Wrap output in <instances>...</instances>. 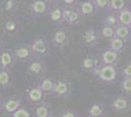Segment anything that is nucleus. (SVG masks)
Returning a JSON list of instances; mask_svg holds the SVG:
<instances>
[{
	"label": "nucleus",
	"mask_w": 131,
	"mask_h": 117,
	"mask_svg": "<svg viewBox=\"0 0 131 117\" xmlns=\"http://www.w3.org/2000/svg\"><path fill=\"white\" fill-rule=\"evenodd\" d=\"M92 72L95 77L105 83H113L118 76V70L116 67L102 63H100Z\"/></svg>",
	"instance_id": "obj_1"
},
{
	"label": "nucleus",
	"mask_w": 131,
	"mask_h": 117,
	"mask_svg": "<svg viewBox=\"0 0 131 117\" xmlns=\"http://www.w3.org/2000/svg\"><path fill=\"white\" fill-rule=\"evenodd\" d=\"M111 108L113 111L116 113H124L130 110L131 101L129 100V97L123 95H119L115 98V100L111 103Z\"/></svg>",
	"instance_id": "obj_2"
},
{
	"label": "nucleus",
	"mask_w": 131,
	"mask_h": 117,
	"mask_svg": "<svg viewBox=\"0 0 131 117\" xmlns=\"http://www.w3.org/2000/svg\"><path fill=\"white\" fill-rule=\"evenodd\" d=\"M70 41V30L65 27H59L56 28L53 33L52 42L55 46L64 47Z\"/></svg>",
	"instance_id": "obj_3"
},
{
	"label": "nucleus",
	"mask_w": 131,
	"mask_h": 117,
	"mask_svg": "<svg viewBox=\"0 0 131 117\" xmlns=\"http://www.w3.org/2000/svg\"><path fill=\"white\" fill-rule=\"evenodd\" d=\"M101 39V33L100 29L95 28H87L84 33L82 34V40L83 43L88 47H94L98 44L99 40Z\"/></svg>",
	"instance_id": "obj_4"
},
{
	"label": "nucleus",
	"mask_w": 131,
	"mask_h": 117,
	"mask_svg": "<svg viewBox=\"0 0 131 117\" xmlns=\"http://www.w3.org/2000/svg\"><path fill=\"white\" fill-rule=\"evenodd\" d=\"M77 12L81 17H90L93 16L96 11L98 10L95 5L94 0H84L82 2H79L75 7Z\"/></svg>",
	"instance_id": "obj_5"
},
{
	"label": "nucleus",
	"mask_w": 131,
	"mask_h": 117,
	"mask_svg": "<svg viewBox=\"0 0 131 117\" xmlns=\"http://www.w3.org/2000/svg\"><path fill=\"white\" fill-rule=\"evenodd\" d=\"M63 8V22H67L69 24H77L79 22L80 15L74 7H67L62 6Z\"/></svg>",
	"instance_id": "obj_6"
},
{
	"label": "nucleus",
	"mask_w": 131,
	"mask_h": 117,
	"mask_svg": "<svg viewBox=\"0 0 131 117\" xmlns=\"http://www.w3.org/2000/svg\"><path fill=\"white\" fill-rule=\"evenodd\" d=\"M119 54L115 51H112L111 49L105 50L101 55V63L107 64V66H113L116 67L118 61H119Z\"/></svg>",
	"instance_id": "obj_7"
},
{
	"label": "nucleus",
	"mask_w": 131,
	"mask_h": 117,
	"mask_svg": "<svg viewBox=\"0 0 131 117\" xmlns=\"http://www.w3.org/2000/svg\"><path fill=\"white\" fill-rule=\"evenodd\" d=\"M22 100L21 99L17 98V97H11V98H7L3 100V106H2V110L7 112V113H11L13 114L15 111H17L21 106Z\"/></svg>",
	"instance_id": "obj_8"
},
{
	"label": "nucleus",
	"mask_w": 131,
	"mask_h": 117,
	"mask_svg": "<svg viewBox=\"0 0 131 117\" xmlns=\"http://www.w3.org/2000/svg\"><path fill=\"white\" fill-rule=\"evenodd\" d=\"M70 94H71V88L68 82H66L64 80H58L55 82L52 95L60 97V98H67Z\"/></svg>",
	"instance_id": "obj_9"
},
{
	"label": "nucleus",
	"mask_w": 131,
	"mask_h": 117,
	"mask_svg": "<svg viewBox=\"0 0 131 117\" xmlns=\"http://www.w3.org/2000/svg\"><path fill=\"white\" fill-rule=\"evenodd\" d=\"M30 54H31L30 46H27V44H24V43L17 45L13 50V55L16 60L25 61L30 56Z\"/></svg>",
	"instance_id": "obj_10"
},
{
	"label": "nucleus",
	"mask_w": 131,
	"mask_h": 117,
	"mask_svg": "<svg viewBox=\"0 0 131 117\" xmlns=\"http://www.w3.org/2000/svg\"><path fill=\"white\" fill-rule=\"evenodd\" d=\"M27 96L29 101L33 103H40L44 98V93L39 86H33L27 90Z\"/></svg>",
	"instance_id": "obj_11"
},
{
	"label": "nucleus",
	"mask_w": 131,
	"mask_h": 117,
	"mask_svg": "<svg viewBox=\"0 0 131 117\" xmlns=\"http://www.w3.org/2000/svg\"><path fill=\"white\" fill-rule=\"evenodd\" d=\"M15 60V57L13 55V52L10 51H3L0 54V67L2 69L10 70V68L13 66V62Z\"/></svg>",
	"instance_id": "obj_12"
},
{
	"label": "nucleus",
	"mask_w": 131,
	"mask_h": 117,
	"mask_svg": "<svg viewBox=\"0 0 131 117\" xmlns=\"http://www.w3.org/2000/svg\"><path fill=\"white\" fill-rule=\"evenodd\" d=\"M29 9L35 15H42L47 11L48 4L46 0H31L29 3Z\"/></svg>",
	"instance_id": "obj_13"
},
{
	"label": "nucleus",
	"mask_w": 131,
	"mask_h": 117,
	"mask_svg": "<svg viewBox=\"0 0 131 117\" xmlns=\"http://www.w3.org/2000/svg\"><path fill=\"white\" fill-rule=\"evenodd\" d=\"M117 18H118V24L124 25L131 28V8L126 7L125 9L117 12Z\"/></svg>",
	"instance_id": "obj_14"
},
{
	"label": "nucleus",
	"mask_w": 131,
	"mask_h": 117,
	"mask_svg": "<svg viewBox=\"0 0 131 117\" xmlns=\"http://www.w3.org/2000/svg\"><path fill=\"white\" fill-rule=\"evenodd\" d=\"M30 50L34 54L37 55H44L47 51V46L46 42L43 38H36L32 41L30 44Z\"/></svg>",
	"instance_id": "obj_15"
},
{
	"label": "nucleus",
	"mask_w": 131,
	"mask_h": 117,
	"mask_svg": "<svg viewBox=\"0 0 131 117\" xmlns=\"http://www.w3.org/2000/svg\"><path fill=\"white\" fill-rule=\"evenodd\" d=\"M48 18L53 23L63 22V8L62 6H55L48 11Z\"/></svg>",
	"instance_id": "obj_16"
},
{
	"label": "nucleus",
	"mask_w": 131,
	"mask_h": 117,
	"mask_svg": "<svg viewBox=\"0 0 131 117\" xmlns=\"http://www.w3.org/2000/svg\"><path fill=\"white\" fill-rule=\"evenodd\" d=\"M99 64V60L95 56H87L85 57L81 61V68L84 70H91L93 71Z\"/></svg>",
	"instance_id": "obj_17"
},
{
	"label": "nucleus",
	"mask_w": 131,
	"mask_h": 117,
	"mask_svg": "<svg viewBox=\"0 0 131 117\" xmlns=\"http://www.w3.org/2000/svg\"><path fill=\"white\" fill-rule=\"evenodd\" d=\"M88 117H104L105 108L101 102H94L88 108Z\"/></svg>",
	"instance_id": "obj_18"
},
{
	"label": "nucleus",
	"mask_w": 131,
	"mask_h": 117,
	"mask_svg": "<svg viewBox=\"0 0 131 117\" xmlns=\"http://www.w3.org/2000/svg\"><path fill=\"white\" fill-rule=\"evenodd\" d=\"M126 42L123 41L122 39L118 38L115 36L114 38H112L111 40H109V49H111L112 51H115L116 53H122L124 48H125Z\"/></svg>",
	"instance_id": "obj_19"
},
{
	"label": "nucleus",
	"mask_w": 131,
	"mask_h": 117,
	"mask_svg": "<svg viewBox=\"0 0 131 117\" xmlns=\"http://www.w3.org/2000/svg\"><path fill=\"white\" fill-rule=\"evenodd\" d=\"M44 63L40 61H32L27 66V71L33 75H40L44 72Z\"/></svg>",
	"instance_id": "obj_20"
},
{
	"label": "nucleus",
	"mask_w": 131,
	"mask_h": 117,
	"mask_svg": "<svg viewBox=\"0 0 131 117\" xmlns=\"http://www.w3.org/2000/svg\"><path fill=\"white\" fill-rule=\"evenodd\" d=\"M128 1L127 0H110V4L108 7V12H120L121 10L125 9Z\"/></svg>",
	"instance_id": "obj_21"
},
{
	"label": "nucleus",
	"mask_w": 131,
	"mask_h": 117,
	"mask_svg": "<svg viewBox=\"0 0 131 117\" xmlns=\"http://www.w3.org/2000/svg\"><path fill=\"white\" fill-rule=\"evenodd\" d=\"M52 110L48 105L40 103L34 109V117H51Z\"/></svg>",
	"instance_id": "obj_22"
},
{
	"label": "nucleus",
	"mask_w": 131,
	"mask_h": 117,
	"mask_svg": "<svg viewBox=\"0 0 131 117\" xmlns=\"http://www.w3.org/2000/svg\"><path fill=\"white\" fill-rule=\"evenodd\" d=\"M115 36L126 42L127 40L131 39V28L118 24L115 28Z\"/></svg>",
	"instance_id": "obj_23"
},
{
	"label": "nucleus",
	"mask_w": 131,
	"mask_h": 117,
	"mask_svg": "<svg viewBox=\"0 0 131 117\" xmlns=\"http://www.w3.org/2000/svg\"><path fill=\"white\" fill-rule=\"evenodd\" d=\"M55 81L50 77H45L41 80L39 84L40 89L43 91L44 94H52L53 89H54Z\"/></svg>",
	"instance_id": "obj_24"
},
{
	"label": "nucleus",
	"mask_w": 131,
	"mask_h": 117,
	"mask_svg": "<svg viewBox=\"0 0 131 117\" xmlns=\"http://www.w3.org/2000/svg\"><path fill=\"white\" fill-rule=\"evenodd\" d=\"M103 24L116 28L118 25V18H117V13L115 12H108V14L105 16L103 20Z\"/></svg>",
	"instance_id": "obj_25"
},
{
	"label": "nucleus",
	"mask_w": 131,
	"mask_h": 117,
	"mask_svg": "<svg viewBox=\"0 0 131 117\" xmlns=\"http://www.w3.org/2000/svg\"><path fill=\"white\" fill-rule=\"evenodd\" d=\"M100 33H101V38L111 40L115 36V28H113V27L103 24L102 28L100 29Z\"/></svg>",
	"instance_id": "obj_26"
},
{
	"label": "nucleus",
	"mask_w": 131,
	"mask_h": 117,
	"mask_svg": "<svg viewBox=\"0 0 131 117\" xmlns=\"http://www.w3.org/2000/svg\"><path fill=\"white\" fill-rule=\"evenodd\" d=\"M10 84V74L6 69H0V87H7Z\"/></svg>",
	"instance_id": "obj_27"
},
{
	"label": "nucleus",
	"mask_w": 131,
	"mask_h": 117,
	"mask_svg": "<svg viewBox=\"0 0 131 117\" xmlns=\"http://www.w3.org/2000/svg\"><path fill=\"white\" fill-rule=\"evenodd\" d=\"M120 88L127 97H131V78H123L120 82Z\"/></svg>",
	"instance_id": "obj_28"
},
{
	"label": "nucleus",
	"mask_w": 131,
	"mask_h": 117,
	"mask_svg": "<svg viewBox=\"0 0 131 117\" xmlns=\"http://www.w3.org/2000/svg\"><path fill=\"white\" fill-rule=\"evenodd\" d=\"M12 117H30V111L22 106L12 114Z\"/></svg>",
	"instance_id": "obj_29"
},
{
	"label": "nucleus",
	"mask_w": 131,
	"mask_h": 117,
	"mask_svg": "<svg viewBox=\"0 0 131 117\" xmlns=\"http://www.w3.org/2000/svg\"><path fill=\"white\" fill-rule=\"evenodd\" d=\"M58 117H78L77 112L72 109H63L58 113Z\"/></svg>",
	"instance_id": "obj_30"
},
{
	"label": "nucleus",
	"mask_w": 131,
	"mask_h": 117,
	"mask_svg": "<svg viewBox=\"0 0 131 117\" xmlns=\"http://www.w3.org/2000/svg\"><path fill=\"white\" fill-rule=\"evenodd\" d=\"M121 75L123 78H131V61L123 67L121 70Z\"/></svg>",
	"instance_id": "obj_31"
},
{
	"label": "nucleus",
	"mask_w": 131,
	"mask_h": 117,
	"mask_svg": "<svg viewBox=\"0 0 131 117\" xmlns=\"http://www.w3.org/2000/svg\"><path fill=\"white\" fill-rule=\"evenodd\" d=\"M97 9H107L110 4V0H94Z\"/></svg>",
	"instance_id": "obj_32"
},
{
	"label": "nucleus",
	"mask_w": 131,
	"mask_h": 117,
	"mask_svg": "<svg viewBox=\"0 0 131 117\" xmlns=\"http://www.w3.org/2000/svg\"><path fill=\"white\" fill-rule=\"evenodd\" d=\"M62 2V6H67V7H77V4L79 3L78 0H60Z\"/></svg>",
	"instance_id": "obj_33"
},
{
	"label": "nucleus",
	"mask_w": 131,
	"mask_h": 117,
	"mask_svg": "<svg viewBox=\"0 0 131 117\" xmlns=\"http://www.w3.org/2000/svg\"><path fill=\"white\" fill-rule=\"evenodd\" d=\"M5 28L6 30H8V31H14L16 29V22L14 21H12V20L8 21L5 23Z\"/></svg>",
	"instance_id": "obj_34"
},
{
	"label": "nucleus",
	"mask_w": 131,
	"mask_h": 117,
	"mask_svg": "<svg viewBox=\"0 0 131 117\" xmlns=\"http://www.w3.org/2000/svg\"><path fill=\"white\" fill-rule=\"evenodd\" d=\"M3 100L1 98H0V110H2V106H3Z\"/></svg>",
	"instance_id": "obj_35"
},
{
	"label": "nucleus",
	"mask_w": 131,
	"mask_h": 117,
	"mask_svg": "<svg viewBox=\"0 0 131 117\" xmlns=\"http://www.w3.org/2000/svg\"><path fill=\"white\" fill-rule=\"evenodd\" d=\"M47 2H55V1H57V0H46Z\"/></svg>",
	"instance_id": "obj_36"
},
{
	"label": "nucleus",
	"mask_w": 131,
	"mask_h": 117,
	"mask_svg": "<svg viewBox=\"0 0 131 117\" xmlns=\"http://www.w3.org/2000/svg\"><path fill=\"white\" fill-rule=\"evenodd\" d=\"M51 117H55V116H54V115H52V116H51Z\"/></svg>",
	"instance_id": "obj_37"
},
{
	"label": "nucleus",
	"mask_w": 131,
	"mask_h": 117,
	"mask_svg": "<svg viewBox=\"0 0 131 117\" xmlns=\"http://www.w3.org/2000/svg\"></svg>",
	"instance_id": "obj_38"
}]
</instances>
